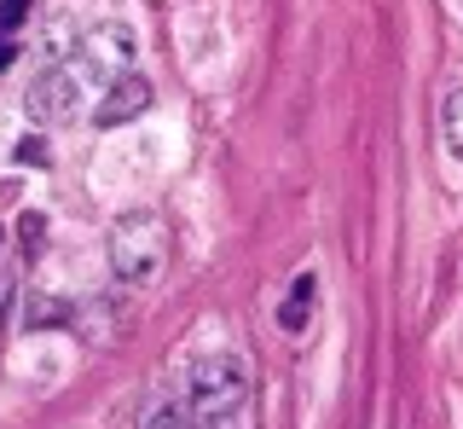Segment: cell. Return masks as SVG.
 Instances as JSON below:
<instances>
[{
  "label": "cell",
  "mask_w": 463,
  "mask_h": 429,
  "mask_svg": "<svg viewBox=\"0 0 463 429\" xmlns=\"http://www.w3.org/2000/svg\"><path fill=\"white\" fill-rule=\"evenodd\" d=\"M250 424V366L238 354H209L192 366V429Z\"/></svg>",
  "instance_id": "1"
},
{
  "label": "cell",
  "mask_w": 463,
  "mask_h": 429,
  "mask_svg": "<svg viewBox=\"0 0 463 429\" xmlns=\"http://www.w3.org/2000/svg\"><path fill=\"white\" fill-rule=\"evenodd\" d=\"M12 291H18V284L0 273V325H6V313H12Z\"/></svg>",
  "instance_id": "12"
},
{
  "label": "cell",
  "mask_w": 463,
  "mask_h": 429,
  "mask_svg": "<svg viewBox=\"0 0 463 429\" xmlns=\"http://www.w3.org/2000/svg\"><path fill=\"white\" fill-rule=\"evenodd\" d=\"M168 221L156 209H128L122 221L110 226V267H116V279H128V284H151V279H163V267H168Z\"/></svg>",
  "instance_id": "3"
},
{
  "label": "cell",
  "mask_w": 463,
  "mask_h": 429,
  "mask_svg": "<svg viewBox=\"0 0 463 429\" xmlns=\"http://www.w3.org/2000/svg\"><path fill=\"white\" fill-rule=\"evenodd\" d=\"M24 244L41 250V214H24Z\"/></svg>",
  "instance_id": "11"
},
{
  "label": "cell",
  "mask_w": 463,
  "mask_h": 429,
  "mask_svg": "<svg viewBox=\"0 0 463 429\" xmlns=\"http://www.w3.org/2000/svg\"><path fill=\"white\" fill-rule=\"evenodd\" d=\"M24 12H29V0H0V35H12L24 24Z\"/></svg>",
  "instance_id": "10"
},
{
  "label": "cell",
  "mask_w": 463,
  "mask_h": 429,
  "mask_svg": "<svg viewBox=\"0 0 463 429\" xmlns=\"http://www.w3.org/2000/svg\"><path fill=\"white\" fill-rule=\"evenodd\" d=\"M64 319H70V302H58V296H35L29 302V331H52Z\"/></svg>",
  "instance_id": "7"
},
{
  "label": "cell",
  "mask_w": 463,
  "mask_h": 429,
  "mask_svg": "<svg viewBox=\"0 0 463 429\" xmlns=\"http://www.w3.org/2000/svg\"><path fill=\"white\" fill-rule=\"evenodd\" d=\"M105 88H110V81L99 76V70L87 64L81 52H70L64 64L41 70V76L29 81V117H35V122H52V128H64V122L87 117V105H93V99H105Z\"/></svg>",
  "instance_id": "2"
},
{
  "label": "cell",
  "mask_w": 463,
  "mask_h": 429,
  "mask_svg": "<svg viewBox=\"0 0 463 429\" xmlns=\"http://www.w3.org/2000/svg\"><path fill=\"white\" fill-rule=\"evenodd\" d=\"M446 146H452V157H463V88L446 99Z\"/></svg>",
  "instance_id": "8"
},
{
  "label": "cell",
  "mask_w": 463,
  "mask_h": 429,
  "mask_svg": "<svg viewBox=\"0 0 463 429\" xmlns=\"http://www.w3.org/2000/svg\"><path fill=\"white\" fill-rule=\"evenodd\" d=\"M151 99H156V88H151L145 76H134V70H128V76L110 81L105 99L93 105V122H99V128H122V122L145 117V110H151Z\"/></svg>",
  "instance_id": "5"
},
{
  "label": "cell",
  "mask_w": 463,
  "mask_h": 429,
  "mask_svg": "<svg viewBox=\"0 0 463 429\" xmlns=\"http://www.w3.org/2000/svg\"><path fill=\"white\" fill-rule=\"evenodd\" d=\"M76 52H81V59L93 64L105 81H122L128 64H134V30H128V24H99V30L81 35Z\"/></svg>",
  "instance_id": "4"
},
{
  "label": "cell",
  "mask_w": 463,
  "mask_h": 429,
  "mask_svg": "<svg viewBox=\"0 0 463 429\" xmlns=\"http://www.w3.org/2000/svg\"><path fill=\"white\" fill-rule=\"evenodd\" d=\"M145 429H192V406H174L168 400V406H156L151 418H145Z\"/></svg>",
  "instance_id": "9"
},
{
  "label": "cell",
  "mask_w": 463,
  "mask_h": 429,
  "mask_svg": "<svg viewBox=\"0 0 463 429\" xmlns=\"http://www.w3.org/2000/svg\"><path fill=\"white\" fill-rule=\"evenodd\" d=\"M12 59H18V47H12V35H0V70H6Z\"/></svg>",
  "instance_id": "13"
},
{
  "label": "cell",
  "mask_w": 463,
  "mask_h": 429,
  "mask_svg": "<svg viewBox=\"0 0 463 429\" xmlns=\"http://www.w3.org/2000/svg\"><path fill=\"white\" fill-rule=\"evenodd\" d=\"M313 296H318V279L313 273H301L296 284H289V296H284V308H279V325H284V331H307Z\"/></svg>",
  "instance_id": "6"
}]
</instances>
